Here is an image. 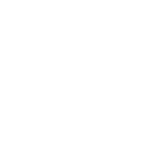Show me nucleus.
Returning <instances> with one entry per match:
<instances>
[]
</instances>
